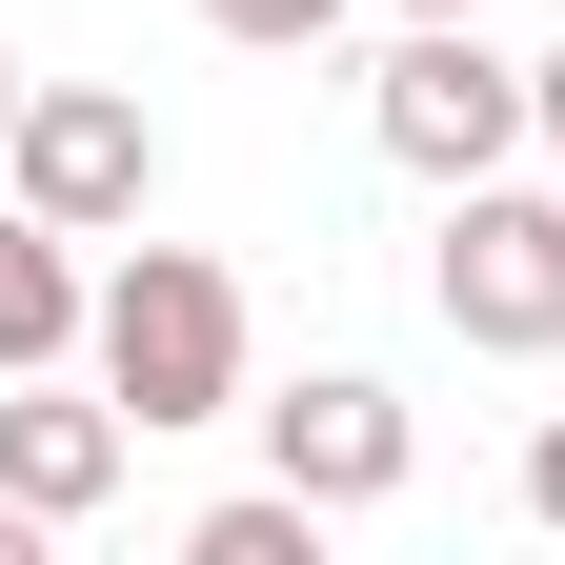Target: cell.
Segmentation results:
<instances>
[{"label":"cell","instance_id":"6da1fadb","mask_svg":"<svg viewBox=\"0 0 565 565\" xmlns=\"http://www.w3.org/2000/svg\"><path fill=\"white\" fill-rule=\"evenodd\" d=\"M102 384H121L141 445H162V424H223L243 404V282L202 263V243H121V282H102Z\"/></svg>","mask_w":565,"mask_h":565},{"label":"cell","instance_id":"7a4b0ae2","mask_svg":"<svg viewBox=\"0 0 565 565\" xmlns=\"http://www.w3.org/2000/svg\"><path fill=\"white\" fill-rule=\"evenodd\" d=\"M384 162L404 182H484V162H525L545 141V102H525V61H484V21H404V61H384Z\"/></svg>","mask_w":565,"mask_h":565},{"label":"cell","instance_id":"3957f363","mask_svg":"<svg viewBox=\"0 0 565 565\" xmlns=\"http://www.w3.org/2000/svg\"><path fill=\"white\" fill-rule=\"evenodd\" d=\"M445 323L484 343V364H545L565 343V202L545 182H445Z\"/></svg>","mask_w":565,"mask_h":565},{"label":"cell","instance_id":"277c9868","mask_svg":"<svg viewBox=\"0 0 565 565\" xmlns=\"http://www.w3.org/2000/svg\"><path fill=\"white\" fill-rule=\"evenodd\" d=\"M0 162H21V202H41L61 243H102V223H141V202H162V121H141L121 82H41Z\"/></svg>","mask_w":565,"mask_h":565},{"label":"cell","instance_id":"5b68a950","mask_svg":"<svg viewBox=\"0 0 565 565\" xmlns=\"http://www.w3.org/2000/svg\"><path fill=\"white\" fill-rule=\"evenodd\" d=\"M263 465L303 484V505H384V484H404V404H384L364 364H323V384L263 404Z\"/></svg>","mask_w":565,"mask_h":565},{"label":"cell","instance_id":"8992f818","mask_svg":"<svg viewBox=\"0 0 565 565\" xmlns=\"http://www.w3.org/2000/svg\"><path fill=\"white\" fill-rule=\"evenodd\" d=\"M121 445H141V424H121V384H102V404H0V505L82 525L102 484H121Z\"/></svg>","mask_w":565,"mask_h":565},{"label":"cell","instance_id":"52a82bcc","mask_svg":"<svg viewBox=\"0 0 565 565\" xmlns=\"http://www.w3.org/2000/svg\"><path fill=\"white\" fill-rule=\"evenodd\" d=\"M61 343H102V303H82V263H61L41 202H0V384H41Z\"/></svg>","mask_w":565,"mask_h":565},{"label":"cell","instance_id":"ba28073f","mask_svg":"<svg viewBox=\"0 0 565 565\" xmlns=\"http://www.w3.org/2000/svg\"><path fill=\"white\" fill-rule=\"evenodd\" d=\"M323 525H343V505H303V484H243V505H202L182 545H202V565H323Z\"/></svg>","mask_w":565,"mask_h":565},{"label":"cell","instance_id":"9c48e42d","mask_svg":"<svg viewBox=\"0 0 565 565\" xmlns=\"http://www.w3.org/2000/svg\"><path fill=\"white\" fill-rule=\"evenodd\" d=\"M202 21H223V41H323L343 0H202Z\"/></svg>","mask_w":565,"mask_h":565},{"label":"cell","instance_id":"30bf717a","mask_svg":"<svg viewBox=\"0 0 565 565\" xmlns=\"http://www.w3.org/2000/svg\"><path fill=\"white\" fill-rule=\"evenodd\" d=\"M525 525H565V424H545V445H525Z\"/></svg>","mask_w":565,"mask_h":565},{"label":"cell","instance_id":"8fae6325","mask_svg":"<svg viewBox=\"0 0 565 565\" xmlns=\"http://www.w3.org/2000/svg\"><path fill=\"white\" fill-rule=\"evenodd\" d=\"M525 102H545V141H565V41H545V61H525Z\"/></svg>","mask_w":565,"mask_h":565},{"label":"cell","instance_id":"7c38bea8","mask_svg":"<svg viewBox=\"0 0 565 565\" xmlns=\"http://www.w3.org/2000/svg\"><path fill=\"white\" fill-rule=\"evenodd\" d=\"M21 102H41V82H21V61H0V141H21Z\"/></svg>","mask_w":565,"mask_h":565},{"label":"cell","instance_id":"4fadbf2b","mask_svg":"<svg viewBox=\"0 0 565 565\" xmlns=\"http://www.w3.org/2000/svg\"><path fill=\"white\" fill-rule=\"evenodd\" d=\"M404 21H484V0H404Z\"/></svg>","mask_w":565,"mask_h":565}]
</instances>
